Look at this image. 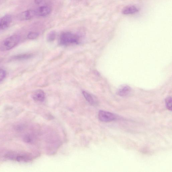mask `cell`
Instances as JSON below:
<instances>
[{"mask_svg":"<svg viewBox=\"0 0 172 172\" xmlns=\"http://www.w3.org/2000/svg\"><path fill=\"white\" fill-rule=\"evenodd\" d=\"M43 0H35L36 3L39 4L42 2Z\"/></svg>","mask_w":172,"mask_h":172,"instance_id":"cell-18","label":"cell"},{"mask_svg":"<svg viewBox=\"0 0 172 172\" xmlns=\"http://www.w3.org/2000/svg\"><path fill=\"white\" fill-rule=\"evenodd\" d=\"M38 33L36 32H31L29 33L28 35V39L30 40H34L37 38L38 37Z\"/></svg>","mask_w":172,"mask_h":172,"instance_id":"cell-16","label":"cell"},{"mask_svg":"<svg viewBox=\"0 0 172 172\" xmlns=\"http://www.w3.org/2000/svg\"><path fill=\"white\" fill-rule=\"evenodd\" d=\"M132 89L131 88L127 85H123L121 86L117 91V94L119 95L123 96H127L131 93Z\"/></svg>","mask_w":172,"mask_h":172,"instance_id":"cell-9","label":"cell"},{"mask_svg":"<svg viewBox=\"0 0 172 172\" xmlns=\"http://www.w3.org/2000/svg\"><path fill=\"white\" fill-rule=\"evenodd\" d=\"M7 157L11 160L21 162H27L31 160V157L29 155L26 154L9 153L7 154Z\"/></svg>","mask_w":172,"mask_h":172,"instance_id":"cell-3","label":"cell"},{"mask_svg":"<svg viewBox=\"0 0 172 172\" xmlns=\"http://www.w3.org/2000/svg\"><path fill=\"white\" fill-rule=\"evenodd\" d=\"M138 11V8L133 6H129L124 7L122 12L124 15L132 14L136 13Z\"/></svg>","mask_w":172,"mask_h":172,"instance_id":"cell-11","label":"cell"},{"mask_svg":"<svg viewBox=\"0 0 172 172\" xmlns=\"http://www.w3.org/2000/svg\"><path fill=\"white\" fill-rule=\"evenodd\" d=\"M82 94L87 101L92 105L95 106L98 105L99 102L95 96L84 91H82Z\"/></svg>","mask_w":172,"mask_h":172,"instance_id":"cell-6","label":"cell"},{"mask_svg":"<svg viewBox=\"0 0 172 172\" xmlns=\"http://www.w3.org/2000/svg\"><path fill=\"white\" fill-rule=\"evenodd\" d=\"M32 57V55L31 54H21L16 56L14 57V58L16 60H21L24 59H27L30 58Z\"/></svg>","mask_w":172,"mask_h":172,"instance_id":"cell-12","label":"cell"},{"mask_svg":"<svg viewBox=\"0 0 172 172\" xmlns=\"http://www.w3.org/2000/svg\"><path fill=\"white\" fill-rule=\"evenodd\" d=\"M20 40V37L17 35H12L8 37L0 45V50L5 51L13 48L19 43Z\"/></svg>","mask_w":172,"mask_h":172,"instance_id":"cell-1","label":"cell"},{"mask_svg":"<svg viewBox=\"0 0 172 172\" xmlns=\"http://www.w3.org/2000/svg\"><path fill=\"white\" fill-rule=\"evenodd\" d=\"M36 15V11L29 10L22 12L19 14L18 18L20 21L28 20L34 18Z\"/></svg>","mask_w":172,"mask_h":172,"instance_id":"cell-5","label":"cell"},{"mask_svg":"<svg viewBox=\"0 0 172 172\" xmlns=\"http://www.w3.org/2000/svg\"><path fill=\"white\" fill-rule=\"evenodd\" d=\"M98 118L103 122L108 123L114 120L116 117L115 114L111 112L100 110L98 113Z\"/></svg>","mask_w":172,"mask_h":172,"instance_id":"cell-4","label":"cell"},{"mask_svg":"<svg viewBox=\"0 0 172 172\" xmlns=\"http://www.w3.org/2000/svg\"><path fill=\"white\" fill-rule=\"evenodd\" d=\"M56 32L54 31L50 32L48 35L47 39L48 41L51 42L53 41L56 38Z\"/></svg>","mask_w":172,"mask_h":172,"instance_id":"cell-15","label":"cell"},{"mask_svg":"<svg viewBox=\"0 0 172 172\" xmlns=\"http://www.w3.org/2000/svg\"><path fill=\"white\" fill-rule=\"evenodd\" d=\"M51 8L49 7H41L36 11V15L41 16H47L51 13Z\"/></svg>","mask_w":172,"mask_h":172,"instance_id":"cell-10","label":"cell"},{"mask_svg":"<svg viewBox=\"0 0 172 172\" xmlns=\"http://www.w3.org/2000/svg\"><path fill=\"white\" fill-rule=\"evenodd\" d=\"M24 141L29 144L32 143L35 141L34 137L30 134H28L24 137Z\"/></svg>","mask_w":172,"mask_h":172,"instance_id":"cell-13","label":"cell"},{"mask_svg":"<svg viewBox=\"0 0 172 172\" xmlns=\"http://www.w3.org/2000/svg\"><path fill=\"white\" fill-rule=\"evenodd\" d=\"M165 105L166 108L169 110H172V98L170 96L165 100Z\"/></svg>","mask_w":172,"mask_h":172,"instance_id":"cell-14","label":"cell"},{"mask_svg":"<svg viewBox=\"0 0 172 172\" xmlns=\"http://www.w3.org/2000/svg\"><path fill=\"white\" fill-rule=\"evenodd\" d=\"M6 71L3 69H0V82H1L6 77Z\"/></svg>","mask_w":172,"mask_h":172,"instance_id":"cell-17","label":"cell"},{"mask_svg":"<svg viewBox=\"0 0 172 172\" xmlns=\"http://www.w3.org/2000/svg\"><path fill=\"white\" fill-rule=\"evenodd\" d=\"M79 37L77 35L69 32L62 33L60 38L61 44L67 45L71 44H77L79 42Z\"/></svg>","mask_w":172,"mask_h":172,"instance_id":"cell-2","label":"cell"},{"mask_svg":"<svg viewBox=\"0 0 172 172\" xmlns=\"http://www.w3.org/2000/svg\"><path fill=\"white\" fill-rule=\"evenodd\" d=\"M32 98L35 101L43 102L45 99V95L43 91L40 90H37L33 93Z\"/></svg>","mask_w":172,"mask_h":172,"instance_id":"cell-8","label":"cell"},{"mask_svg":"<svg viewBox=\"0 0 172 172\" xmlns=\"http://www.w3.org/2000/svg\"><path fill=\"white\" fill-rule=\"evenodd\" d=\"M12 21L11 16L7 15L0 19V31L6 29L9 27Z\"/></svg>","mask_w":172,"mask_h":172,"instance_id":"cell-7","label":"cell"}]
</instances>
